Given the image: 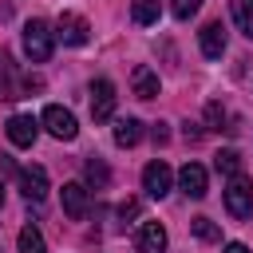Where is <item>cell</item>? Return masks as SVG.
<instances>
[{
  "instance_id": "26",
  "label": "cell",
  "mask_w": 253,
  "mask_h": 253,
  "mask_svg": "<svg viewBox=\"0 0 253 253\" xmlns=\"http://www.w3.org/2000/svg\"><path fill=\"white\" fill-rule=\"evenodd\" d=\"M0 206H4V182H0Z\"/></svg>"
},
{
  "instance_id": "17",
  "label": "cell",
  "mask_w": 253,
  "mask_h": 253,
  "mask_svg": "<svg viewBox=\"0 0 253 253\" xmlns=\"http://www.w3.org/2000/svg\"><path fill=\"white\" fill-rule=\"evenodd\" d=\"M20 253H47L43 233H40L36 225H24V229H20Z\"/></svg>"
},
{
  "instance_id": "4",
  "label": "cell",
  "mask_w": 253,
  "mask_h": 253,
  "mask_svg": "<svg viewBox=\"0 0 253 253\" xmlns=\"http://www.w3.org/2000/svg\"><path fill=\"white\" fill-rule=\"evenodd\" d=\"M115 103H119L115 83L111 79H95L91 83V115H95V123H107L115 115Z\"/></svg>"
},
{
  "instance_id": "13",
  "label": "cell",
  "mask_w": 253,
  "mask_h": 253,
  "mask_svg": "<svg viewBox=\"0 0 253 253\" xmlns=\"http://www.w3.org/2000/svg\"><path fill=\"white\" fill-rule=\"evenodd\" d=\"M130 87H134L138 99H154V95H158V75H154L146 63H138V67L130 71Z\"/></svg>"
},
{
  "instance_id": "3",
  "label": "cell",
  "mask_w": 253,
  "mask_h": 253,
  "mask_svg": "<svg viewBox=\"0 0 253 253\" xmlns=\"http://www.w3.org/2000/svg\"><path fill=\"white\" fill-rule=\"evenodd\" d=\"M55 40H63L67 47H83L91 40V24L83 16H75V12H63L59 24H55Z\"/></svg>"
},
{
  "instance_id": "12",
  "label": "cell",
  "mask_w": 253,
  "mask_h": 253,
  "mask_svg": "<svg viewBox=\"0 0 253 253\" xmlns=\"http://www.w3.org/2000/svg\"><path fill=\"white\" fill-rule=\"evenodd\" d=\"M138 253H166V229L158 221H142V229H138Z\"/></svg>"
},
{
  "instance_id": "24",
  "label": "cell",
  "mask_w": 253,
  "mask_h": 253,
  "mask_svg": "<svg viewBox=\"0 0 253 253\" xmlns=\"http://www.w3.org/2000/svg\"><path fill=\"white\" fill-rule=\"evenodd\" d=\"M170 138V130H166V123H154V142H166Z\"/></svg>"
},
{
  "instance_id": "25",
  "label": "cell",
  "mask_w": 253,
  "mask_h": 253,
  "mask_svg": "<svg viewBox=\"0 0 253 253\" xmlns=\"http://www.w3.org/2000/svg\"><path fill=\"white\" fill-rule=\"evenodd\" d=\"M221 253H249V249H245V245H241V241H229V245H225V249H221Z\"/></svg>"
},
{
  "instance_id": "20",
  "label": "cell",
  "mask_w": 253,
  "mask_h": 253,
  "mask_svg": "<svg viewBox=\"0 0 253 253\" xmlns=\"http://www.w3.org/2000/svg\"><path fill=\"white\" fill-rule=\"evenodd\" d=\"M190 229H194V237H198V241H221V229H217L210 217H194V221H190Z\"/></svg>"
},
{
  "instance_id": "5",
  "label": "cell",
  "mask_w": 253,
  "mask_h": 253,
  "mask_svg": "<svg viewBox=\"0 0 253 253\" xmlns=\"http://www.w3.org/2000/svg\"><path fill=\"white\" fill-rule=\"evenodd\" d=\"M43 126L55 134V138H63V142H71L75 134H79V126H75V115L67 111V107H43Z\"/></svg>"
},
{
  "instance_id": "22",
  "label": "cell",
  "mask_w": 253,
  "mask_h": 253,
  "mask_svg": "<svg viewBox=\"0 0 253 253\" xmlns=\"http://www.w3.org/2000/svg\"><path fill=\"white\" fill-rule=\"evenodd\" d=\"M206 123H210V130H225L221 123H225V107L221 103H210L206 107Z\"/></svg>"
},
{
  "instance_id": "6",
  "label": "cell",
  "mask_w": 253,
  "mask_h": 253,
  "mask_svg": "<svg viewBox=\"0 0 253 253\" xmlns=\"http://www.w3.org/2000/svg\"><path fill=\"white\" fill-rule=\"evenodd\" d=\"M170 182H174V174H170V166H166L162 158L146 162V170H142V190H146L150 198H166V194H170Z\"/></svg>"
},
{
  "instance_id": "23",
  "label": "cell",
  "mask_w": 253,
  "mask_h": 253,
  "mask_svg": "<svg viewBox=\"0 0 253 253\" xmlns=\"http://www.w3.org/2000/svg\"><path fill=\"white\" fill-rule=\"evenodd\" d=\"M119 217H123V221H126V217H138V202H134V198H126V202L119 206Z\"/></svg>"
},
{
  "instance_id": "16",
  "label": "cell",
  "mask_w": 253,
  "mask_h": 253,
  "mask_svg": "<svg viewBox=\"0 0 253 253\" xmlns=\"http://www.w3.org/2000/svg\"><path fill=\"white\" fill-rule=\"evenodd\" d=\"M229 12H233V24L253 40V0H229Z\"/></svg>"
},
{
  "instance_id": "19",
  "label": "cell",
  "mask_w": 253,
  "mask_h": 253,
  "mask_svg": "<svg viewBox=\"0 0 253 253\" xmlns=\"http://www.w3.org/2000/svg\"><path fill=\"white\" fill-rule=\"evenodd\" d=\"M213 166H217L221 174H229V178H237V174H241V154H237V150H221V154L213 158Z\"/></svg>"
},
{
  "instance_id": "15",
  "label": "cell",
  "mask_w": 253,
  "mask_h": 253,
  "mask_svg": "<svg viewBox=\"0 0 253 253\" xmlns=\"http://www.w3.org/2000/svg\"><path fill=\"white\" fill-rule=\"evenodd\" d=\"M83 178H87L95 190H107V186H111V170H107L103 158H87V162H83Z\"/></svg>"
},
{
  "instance_id": "21",
  "label": "cell",
  "mask_w": 253,
  "mask_h": 253,
  "mask_svg": "<svg viewBox=\"0 0 253 253\" xmlns=\"http://www.w3.org/2000/svg\"><path fill=\"white\" fill-rule=\"evenodd\" d=\"M198 8H202V0H170V12H174L178 20H190Z\"/></svg>"
},
{
  "instance_id": "14",
  "label": "cell",
  "mask_w": 253,
  "mask_h": 253,
  "mask_svg": "<svg viewBox=\"0 0 253 253\" xmlns=\"http://www.w3.org/2000/svg\"><path fill=\"white\" fill-rule=\"evenodd\" d=\"M138 138H142V123H138V119L126 115V119L115 123V142H119V146H134Z\"/></svg>"
},
{
  "instance_id": "9",
  "label": "cell",
  "mask_w": 253,
  "mask_h": 253,
  "mask_svg": "<svg viewBox=\"0 0 253 253\" xmlns=\"http://www.w3.org/2000/svg\"><path fill=\"white\" fill-rule=\"evenodd\" d=\"M20 190H24L28 202H43V194H47V170L43 166H24L20 170Z\"/></svg>"
},
{
  "instance_id": "2",
  "label": "cell",
  "mask_w": 253,
  "mask_h": 253,
  "mask_svg": "<svg viewBox=\"0 0 253 253\" xmlns=\"http://www.w3.org/2000/svg\"><path fill=\"white\" fill-rule=\"evenodd\" d=\"M225 210H229V217H237V221L253 217V186H249L245 174H237V178L225 186Z\"/></svg>"
},
{
  "instance_id": "8",
  "label": "cell",
  "mask_w": 253,
  "mask_h": 253,
  "mask_svg": "<svg viewBox=\"0 0 253 253\" xmlns=\"http://www.w3.org/2000/svg\"><path fill=\"white\" fill-rule=\"evenodd\" d=\"M4 130H8V142H12V146H32L36 134H40V123H36L32 115H12Z\"/></svg>"
},
{
  "instance_id": "7",
  "label": "cell",
  "mask_w": 253,
  "mask_h": 253,
  "mask_svg": "<svg viewBox=\"0 0 253 253\" xmlns=\"http://www.w3.org/2000/svg\"><path fill=\"white\" fill-rule=\"evenodd\" d=\"M87 210H91V202H87V186H83V182H63V213H67L71 221H83Z\"/></svg>"
},
{
  "instance_id": "10",
  "label": "cell",
  "mask_w": 253,
  "mask_h": 253,
  "mask_svg": "<svg viewBox=\"0 0 253 253\" xmlns=\"http://www.w3.org/2000/svg\"><path fill=\"white\" fill-rule=\"evenodd\" d=\"M198 43H202V55L206 59H221L225 55V28L213 20V24H206L202 32H198Z\"/></svg>"
},
{
  "instance_id": "11",
  "label": "cell",
  "mask_w": 253,
  "mask_h": 253,
  "mask_svg": "<svg viewBox=\"0 0 253 253\" xmlns=\"http://www.w3.org/2000/svg\"><path fill=\"white\" fill-rule=\"evenodd\" d=\"M178 186H182L186 198H206V170H202L198 162H186V166L178 170Z\"/></svg>"
},
{
  "instance_id": "18",
  "label": "cell",
  "mask_w": 253,
  "mask_h": 253,
  "mask_svg": "<svg viewBox=\"0 0 253 253\" xmlns=\"http://www.w3.org/2000/svg\"><path fill=\"white\" fill-rule=\"evenodd\" d=\"M158 12H162V0H134V8H130L134 24H154Z\"/></svg>"
},
{
  "instance_id": "1",
  "label": "cell",
  "mask_w": 253,
  "mask_h": 253,
  "mask_svg": "<svg viewBox=\"0 0 253 253\" xmlns=\"http://www.w3.org/2000/svg\"><path fill=\"white\" fill-rule=\"evenodd\" d=\"M51 47H55V32L43 20H28L24 24V51H28V59L32 63H47Z\"/></svg>"
}]
</instances>
